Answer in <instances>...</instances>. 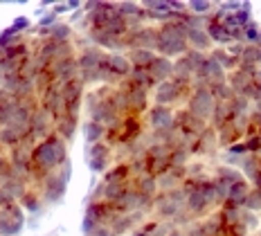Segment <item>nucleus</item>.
<instances>
[{
	"label": "nucleus",
	"mask_w": 261,
	"mask_h": 236,
	"mask_svg": "<svg viewBox=\"0 0 261 236\" xmlns=\"http://www.w3.org/2000/svg\"><path fill=\"white\" fill-rule=\"evenodd\" d=\"M68 142H63L57 133H52L45 140L36 142L32 146V169H30V182L32 185H39L45 175H50L52 171L61 169L68 164Z\"/></svg>",
	"instance_id": "1"
},
{
	"label": "nucleus",
	"mask_w": 261,
	"mask_h": 236,
	"mask_svg": "<svg viewBox=\"0 0 261 236\" xmlns=\"http://www.w3.org/2000/svg\"><path fill=\"white\" fill-rule=\"evenodd\" d=\"M160 57L169 59L171 57H182L187 52V30L180 23H165L158 27V38H155V50Z\"/></svg>",
	"instance_id": "2"
},
{
	"label": "nucleus",
	"mask_w": 261,
	"mask_h": 236,
	"mask_svg": "<svg viewBox=\"0 0 261 236\" xmlns=\"http://www.w3.org/2000/svg\"><path fill=\"white\" fill-rule=\"evenodd\" d=\"M106 52L99 50L97 45L84 47L77 54V68H79V79L84 81V86L90 84H101V65H104Z\"/></svg>",
	"instance_id": "3"
},
{
	"label": "nucleus",
	"mask_w": 261,
	"mask_h": 236,
	"mask_svg": "<svg viewBox=\"0 0 261 236\" xmlns=\"http://www.w3.org/2000/svg\"><path fill=\"white\" fill-rule=\"evenodd\" d=\"M68 175H70V167H68V164H65V167H61V169H57V171H52L50 175H45V178H43L41 182L36 185V189H39L41 198L47 200V202H54V200L61 198V196L65 194Z\"/></svg>",
	"instance_id": "4"
},
{
	"label": "nucleus",
	"mask_w": 261,
	"mask_h": 236,
	"mask_svg": "<svg viewBox=\"0 0 261 236\" xmlns=\"http://www.w3.org/2000/svg\"><path fill=\"white\" fill-rule=\"evenodd\" d=\"M185 86H187V79H180V76H171L169 81L158 84L155 86V106L169 108L173 101H178L185 95Z\"/></svg>",
	"instance_id": "5"
},
{
	"label": "nucleus",
	"mask_w": 261,
	"mask_h": 236,
	"mask_svg": "<svg viewBox=\"0 0 261 236\" xmlns=\"http://www.w3.org/2000/svg\"><path fill=\"white\" fill-rule=\"evenodd\" d=\"M214 108H216L214 95H212V90H205V88L196 90L194 97L189 99V113H192L194 117H198V119L210 117V115L214 113Z\"/></svg>",
	"instance_id": "6"
},
{
	"label": "nucleus",
	"mask_w": 261,
	"mask_h": 236,
	"mask_svg": "<svg viewBox=\"0 0 261 236\" xmlns=\"http://www.w3.org/2000/svg\"><path fill=\"white\" fill-rule=\"evenodd\" d=\"M113 162V149L106 142H97L88 146V164L95 171H106Z\"/></svg>",
	"instance_id": "7"
},
{
	"label": "nucleus",
	"mask_w": 261,
	"mask_h": 236,
	"mask_svg": "<svg viewBox=\"0 0 261 236\" xmlns=\"http://www.w3.org/2000/svg\"><path fill=\"white\" fill-rule=\"evenodd\" d=\"M173 113L167 106H153L149 111V126L153 128V133H169L173 130Z\"/></svg>",
	"instance_id": "8"
},
{
	"label": "nucleus",
	"mask_w": 261,
	"mask_h": 236,
	"mask_svg": "<svg viewBox=\"0 0 261 236\" xmlns=\"http://www.w3.org/2000/svg\"><path fill=\"white\" fill-rule=\"evenodd\" d=\"M144 70H146V74L151 76L153 86L162 84V81H169L173 76V63L169 61V59H165V57H158V54H155V59L146 65Z\"/></svg>",
	"instance_id": "9"
},
{
	"label": "nucleus",
	"mask_w": 261,
	"mask_h": 236,
	"mask_svg": "<svg viewBox=\"0 0 261 236\" xmlns=\"http://www.w3.org/2000/svg\"><path fill=\"white\" fill-rule=\"evenodd\" d=\"M126 59H128L130 68H146V65L155 59V52H151V50H128Z\"/></svg>",
	"instance_id": "10"
},
{
	"label": "nucleus",
	"mask_w": 261,
	"mask_h": 236,
	"mask_svg": "<svg viewBox=\"0 0 261 236\" xmlns=\"http://www.w3.org/2000/svg\"><path fill=\"white\" fill-rule=\"evenodd\" d=\"M84 133H86V140H88V144H97V142H104L106 137V126L99 124V122H86L84 124Z\"/></svg>",
	"instance_id": "11"
},
{
	"label": "nucleus",
	"mask_w": 261,
	"mask_h": 236,
	"mask_svg": "<svg viewBox=\"0 0 261 236\" xmlns=\"http://www.w3.org/2000/svg\"><path fill=\"white\" fill-rule=\"evenodd\" d=\"M227 196H230L234 202H246V198H248V185L243 182V180H237L234 185L227 187Z\"/></svg>",
	"instance_id": "12"
},
{
	"label": "nucleus",
	"mask_w": 261,
	"mask_h": 236,
	"mask_svg": "<svg viewBox=\"0 0 261 236\" xmlns=\"http://www.w3.org/2000/svg\"><path fill=\"white\" fill-rule=\"evenodd\" d=\"M9 171H12V167H9V155H7V149H3L0 146V180L5 178Z\"/></svg>",
	"instance_id": "13"
},
{
	"label": "nucleus",
	"mask_w": 261,
	"mask_h": 236,
	"mask_svg": "<svg viewBox=\"0 0 261 236\" xmlns=\"http://www.w3.org/2000/svg\"><path fill=\"white\" fill-rule=\"evenodd\" d=\"M189 7L196 9V12H207V9H210V5H207V3H192V5H189Z\"/></svg>",
	"instance_id": "14"
},
{
	"label": "nucleus",
	"mask_w": 261,
	"mask_h": 236,
	"mask_svg": "<svg viewBox=\"0 0 261 236\" xmlns=\"http://www.w3.org/2000/svg\"><path fill=\"white\" fill-rule=\"evenodd\" d=\"M0 95H3V88H0Z\"/></svg>",
	"instance_id": "15"
}]
</instances>
